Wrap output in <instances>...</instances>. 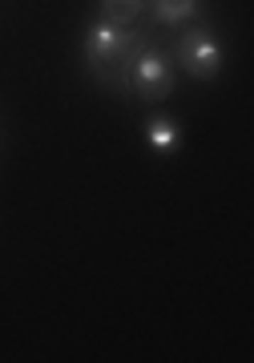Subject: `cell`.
I'll return each instance as SVG.
<instances>
[{
  "label": "cell",
  "instance_id": "6da1fadb",
  "mask_svg": "<svg viewBox=\"0 0 254 363\" xmlns=\"http://www.w3.org/2000/svg\"><path fill=\"white\" fill-rule=\"evenodd\" d=\"M174 61H178V65L186 69L190 77L214 81L218 73H222L226 49H222V40H218L206 25H190V28L178 37V45H174Z\"/></svg>",
  "mask_w": 254,
  "mask_h": 363
},
{
  "label": "cell",
  "instance_id": "7a4b0ae2",
  "mask_svg": "<svg viewBox=\"0 0 254 363\" xmlns=\"http://www.w3.org/2000/svg\"><path fill=\"white\" fill-rule=\"evenodd\" d=\"M129 93H138L141 101H165L174 93V61L153 40L138 52V61L129 69Z\"/></svg>",
  "mask_w": 254,
  "mask_h": 363
},
{
  "label": "cell",
  "instance_id": "3957f363",
  "mask_svg": "<svg viewBox=\"0 0 254 363\" xmlns=\"http://www.w3.org/2000/svg\"><path fill=\"white\" fill-rule=\"evenodd\" d=\"M145 142H150V150L158 157H174L182 150V125L174 117L153 113L150 121H145Z\"/></svg>",
  "mask_w": 254,
  "mask_h": 363
},
{
  "label": "cell",
  "instance_id": "277c9868",
  "mask_svg": "<svg viewBox=\"0 0 254 363\" xmlns=\"http://www.w3.org/2000/svg\"><path fill=\"white\" fill-rule=\"evenodd\" d=\"M153 25H165V28H182L190 25L194 16L202 13V0H145Z\"/></svg>",
  "mask_w": 254,
  "mask_h": 363
},
{
  "label": "cell",
  "instance_id": "5b68a950",
  "mask_svg": "<svg viewBox=\"0 0 254 363\" xmlns=\"http://www.w3.org/2000/svg\"><path fill=\"white\" fill-rule=\"evenodd\" d=\"M145 13V0H101V21L129 28L138 16Z\"/></svg>",
  "mask_w": 254,
  "mask_h": 363
}]
</instances>
